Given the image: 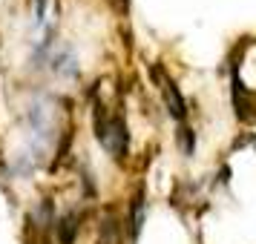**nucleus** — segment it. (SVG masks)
Here are the masks:
<instances>
[{
  "instance_id": "1",
  "label": "nucleus",
  "mask_w": 256,
  "mask_h": 244,
  "mask_svg": "<svg viewBox=\"0 0 256 244\" xmlns=\"http://www.w3.org/2000/svg\"><path fill=\"white\" fill-rule=\"evenodd\" d=\"M164 101H167V109H170V115L173 118H182L187 115V106H184V98L178 95V86L173 81H164Z\"/></svg>"
},
{
  "instance_id": "2",
  "label": "nucleus",
  "mask_w": 256,
  "mask_h": 244,
  "mask_svg": "<svg viewBox=\"0 0 256 244\" xmlns=\"http://www.w3.org/2000/svg\"><path fill=\"white\" fill-rule=\"evenodd\" d=\"M52 69L58 72V75H64V78H75L78 75V60H75V55H72L70 49H64V52H58L52 58Z\"/></svg>"
},
{
  "instance_id": "3",
  "label": "nucleus",
  "mask_w": 256,
  "mask_h": 244,
  "mask_svg": "<svg viewBox=\"0 0 256 244\" xmlns=\"http://www.w3.org/2000/svg\"><path fill=\"white\" fill-rule=\"evenodd\" d=\"M75 233H78V216L75 213H70V216H64L58 224V239L60 244H72L75 242Z\"/></svg>"
},
{
  "instance_id": "4",
  "label": "nucleus",
  "mask_w": 256,
  "mask_h": 244,
  "mask_svg": "<svg viewBox=\"0 0 256 244\" xmlns=\"http://www.w3.org/2000/svg\"><path fill=\"white\" fill-rule=\"evenodd\" d=\"M178 144H182L184 155H193V150H196V135H193V129H187V127L178 129Z\"/></svg>"
},
{
  "instance_id": "5",
  "label": "nucleus",
  "mask_w": 256,
  "mask_h": 244,
  "mask_svg": "<svg viewBox=\"0 0 256 244\" xmlns=\"http://www.w3.org/2000/svg\"><path fill=\"white\" fill-rule=\"evenodd\" d=\"M141 221H144V198H136V204H132V236H138L141 233Z\"/></svg>"
},
{
  "instance_id": "6",
  "label": "nucleus",
  "mask_w": 256,
  "mask_h": 244,
  "mask_svg": "<svg viewBox=\"0 0 256 244\" xmlns=\"http://www.w3.org/2000/svg\"><path fill=\"white\" fill-rule=\"evenodd\" d=\"M32 167H35L32 158H29V155H20L18 164H14V175H29V173H32Z\"/></svg>"
},
{
  "instance_id": "7",
  "label": "nucleus",
  "mask_w": 256,
  "mask_h": 244,
  "mask_svg": "<svg viewBox=\"0 0 256 244\" xmlns=\"http://www.w3.org/2000/svg\"><path fill=\"white\" fill-rule=\"evenodd\" d=\"M46 17V0H35V23H44Z\"/></svg>"
}]
</instances>
